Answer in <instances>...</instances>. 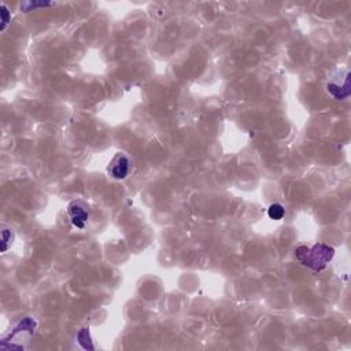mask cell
<instances>
[{
	"label": "cell",
	"mask_w": 351,
	"mask_h": 351,
	"mask_svg": "<svg viewBox=\"0 0 351 351\" xmlns=\"http://www.w3.org/2000/svg\"><path fill=\"white\" fill-rule=\"evenodd\" d=\"M335 255V249L325 243H318L312 249L301 246L295 250V257L302 265L307 266L313 272H322Z\"/></svg>",
	"instance_id": "obj_1"
},
{
	"label": "cell",
	"mask_w": 351,
	"mask_h": 351,
	"mask_svg": "<svg viewBox=\"0 0 351 351\" xmlns=\"http://www.w3.org/2000/svg\"><path fill=\"white\" fill-rule=\"evenodd\" d=\"M67 213L70 216L71 224L78 228V229H84L85 222L89 217V210L86 207V204L81 201H74L69 204Z\"/></svg>",
	"instance_id": "obj_2"
},
{
	"label": "cell",
	"mask_w": 351,
	"mask_h": 351,
	"mask_svg": "<svg viewBox=\"0 0 351 351\" xmlns=\"http://www.w3.org/2000/svg\"><path fill=\"white\" fill-rule=\"evenodd\" d=\"M109 173L111 174V177L117 180H124L126 179V176L129 174V159L122 154H118L113 162L110 165Z\"/></svg>",
	"instance_id": "obj_3"
},
{
	"label": "cell",
	"mask_w": 351,
	"mask_h": 351,
	"mask_svg": "<svg viewBox=\"0 0 351 351\" xmlns=\"http://www.w3.org/2000/svg\"><path fill=\"white\" fill-rule=\"evenodd\" d=\"M327 89L329 94L335 98L336 100H344L350 96V74L347 73L344 84L342 86L337 85L335 83H329L327 85Z\"/></svg>",
	"instance_id": "obj_4"
},
{
	"label": "cell",
	"mask_w": 351,
	"mask_h": 351,
	"mask_svg": "<svg viewBox=\"0 0 351 351\" xmlns=\"http://www.w3.org/2000/svg\"><path fill=\"white\" fill-rule=\"evenodd\" d=\"M37 327V322L33 320L32 317H25L22 320L18 322V325H17L14 329H13V332L10 334V339H13L14 336L18 335V334H21V332H28V334H33V331L36 329Z\"/></svg>",
	"instance_id": "obj_5"
},
{
	"label": "cell",
	"mask_w": 351,
	"mask_h": 351,
	"mask_svg": "<svg viewBox=\"0 0 351 351\" xmlns=\"http://www.w3.org/2000/svg\"><path fill=\"white\" fill-rule=\"evenodd\" d=\"M77 342L84 350H89V351L95 350L92 339H91V334H89V328H83V329H80V332L77 334Z\"/></svg>",
	"instance_id": "obj_6"
},
{
	"label": "cell",
	"mask_w": 351,
	"mask_h": 351,
	"mask_svg": "<svg viewBox=\"0 0 351 351\" xmlns=\"http://www.w3.org/2000/svg\"><path fill=\"white\" fill-rule=\"evenodd\" d=\"M284 214H285V210H284V207L281 206L280 203H273V204H270L269 209H267L269 218L274 219V221H280V219L284 217Z\"/></svg>",
	"instance_id": "obj_7"
},
{
	"label": "cell",
	"mask_w": 351,
	"mask_h": 351,
	"mask_svg": "<svg viewBox=\"0 0 351 351\" xmlns=\"http://www.w3.org/2000/svg\"><path fill=\"white\" fill-rule=\"evenodd\" d=\"M13 239H14V234L11 232V229L4 228V229L1 231V247H0L1 252H6V251L11 247Z\"/></svg>",
	"instance_id": "obj_8"
},
{
	"label": "cell",
	"mask_w": 351,
	"mask_h": 351,
	"mask_svg": "<svg viewBox=\"0 0 351 351\" xmlns=\"http://www.w3.org/2000/svg\"><path fill=\"white\" fill-rule=\"evenodd\" d=\"M0 14H1V26H0V31L4 32L6 28H7V25L10 24V21H11V13L8 11L6 4H1V6H0Z\"/></svg>",
	"instance_id": "obj_9"
},
{
	"label": "cell",
	"mask_w": 351,
	"mask_h": 351,
	"mask_svg": "<svg viewBox=\"0 0 351 351\" xmlns=\"http://www.w3.org/2000/svg\"><path fill=\"white\" fill-rule=\"evenodd\" d=\"M50 6H52V3H46V1H28V3H22V6L21 8L24 10L25 13H28V11H32V10H34V8H39V7H50Z\"/></svg>",
	"instance_id": "obj_10"
}]
</instances>
